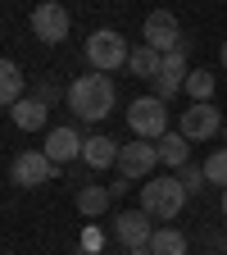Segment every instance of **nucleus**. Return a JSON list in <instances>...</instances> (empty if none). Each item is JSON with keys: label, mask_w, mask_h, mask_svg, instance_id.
Listing matches in <instances>:
<instances>
[{"label": "nucleus", "mask_w": 227, "mask_h": 255, "mask_svg": "<svg viewBox=\"0 0 227 255\" xmlns=\"http://www.w3.org/2000/svg\"><path fill=\"white\" fill-rule=\"evenodd\" d=\"M114 105H118V91H114V82H109V73H82V78H73L69 82V110L77 114V119H86V123H105L109 114H114Z\"/></svg>", "instance_id": "nucleus-1"}, {"label": "nucleus", "mask_w": 227, "mask_h": 255, "mask_svg": "<svg viewBox=\"0 0 227 255\" xmlns=\"http://www.w3.org/2000/svg\"><path fill=\"white\" fill-rule=\"evenodd\" d=\"M186 201H191V196H186V187H182L177 173L146 178V182H141V210H146L150 219H177Z\"/></svg>", "instance_id": "nucleus-2"}, {"label": "nucleus", "mask_w": 227, "mask_h": 255, "mask_svg": "<svg viewBox=\"0 0 227 255\" xmlns=\"http://www.w3.org/2000/svg\"><path fill=\"white\" fill-rule=\"evenodd\" d=\"M127 37L114 27H95L91 37H86V64L95 73H114V69H127Z\"/></svg>", "instance_id": "nucleus-3"}, {"label": "nucleus", "mask_w": 227, "mask_h": 255, "mask_svg": "<svg viewBox=\"0 0 227 255\" xmlns=\"http://www.w3.org/2000/svg\"><path fill=\"white\" fill-rule=\"evenodd\" d=\"M127 128H132V137L159 141L168 132V101H159V96H137V101L127 105Z\"/></svg>", "instance_id": "nucleus-4"}, {"label": "nucleus", "mask_w": 227, "mask_h": 255, "mask_svg": "<svg viewBox=\"0 0 227 255\" xmlns=\"http://www.w3.org/2000/svg\"><path fill=\"white\" fill-rule=\"evenodd\" d=\"M177 132L186 141H214V137H223V114L214 110V101H191L177 119Z\"/></svg>", "instance_id": "nucleus-5"}, {"label": "nucleus", "mask_w": 227, "mask_h": 255, "mask_svg": "<svg viewBox=\"0 0 227 255\" xmlns=\"http://www.w3.org/2000/svg\"><path fill=\"white\" fill-rule=\"evenodd\" d=\"M159 164V141H146V137H132L123 150H118V173L132 178V182H146Z\"/></svg>", "instance_id": "nucleus-6"}, {"label": "nucleus", "mask_w": 227, "mask_h": 255, "mask_svg": "<svg viewBox=\"0 0 227 255\" xmlns=\"http://www.w3.org/2000/svg\"><path fill=\"white\" fill-rule=\"evenodd\" d=\"M141 37H146V46H154L159 55H173V50L182 46V23H177L173 9H150Z\"/></svg>", "instance_id": "nucleus-7"}, {"label": "nucleus", "mask_w": 227, "mask_h": 255, "mask_svg": "<svg viewBox=\"0 0 227 255\" xmlns=\"http://www.w3.org/2000/svg\"><path fill=\"white\" fill-rule=\"evenodd\" d=\"M55 159L46 155V150H23V155H14V164H9V178L18 182V187H46L50 178H55Z\"/></svg>", "instance_id": "nucleus-8"}, {"label": "nucleus", "mask_w": 227, "mask_h": 255, "mask_svg": "<svg viewBox=\"0 0 227 255\" xmlns=\"http://www.w3.org/2000/svg\"><path fill=\"white\" fill-rule=\"evenodd\" d=\"M32 37L46 41V46H59L69 37V9L59 5V0H46V5L32 9Z\"/></svg>", "instance_id": "nucleus-9"}, {"label": "nucleus", "mask_w": 227, "mask_h": 255, "mask_svg": "<svg viewBox=\"0 0 227 255\" xmlns=\"http://www.w3.org/2000/svg\"><path fill=\"white\" fill-rule=\"evenodd\" d=\"M186 41L173 50V55H164V69H159V78H154V96L159 101H173L177 91H186V78H191V69H186Z\"/></svg>", "instance_id": "nucleus-10"}, {"label": "nucleus", "mask_w": 227, "mask_h": 255, "mask_svg": "<svg viewBox=\"0 0 227 255\" xmlns=\"http://www.w3.org/2000/svg\"><path fill=\"white\" fill-rule=\"evenodd\" d=\"M114 237H118L127 251L150 246V237H154V219H150L146 210H123V214L114 219Z\"/></svg>", "instance_id": "nucleus-11"}, {"label": "nucleus", "mask_w": 227, "mask_h": 255, "mask_svg": "<svg viewBox=\"0 0 227 255\" xmlns=\"http://www.w3.org/2000/svg\"><path fill=\"white\" fill-rule=\"evenodd\" d=\"M82 132H77V128H69V123H64V128H50V132H46V155L55 159V164H69V159H82Z\"/></svg>", "instance_id": "nucleus-12"}, {"label": "nucleus", "mask_w": 227, "mask_h": 255, "mask_svg": "<svg viewBox=\"0 0 227 255\" xmlns=\"http://www.w3.org/2000/svg\"><path fill=\"white\" fill-rule=\"evenodd\" d=\"M118 150H123V141L95 132V137L82 141V164H86V169H118Z\"/></svg>", "instance_id": "nucleus-13"}, {"label": "nucleus", "mask_w": 227, "mask_h": 255, "mask_svg": "<svg viewBox=\"0 0 227 255\" xmlns=\"http://www.w3.org/2000/svg\"><path fill=\"white\" fill-rule=\"evenodd\" d=\"M46 119H50V105H46V101H37V96H23L18 105H9V123H14V128H23V132H41Z\"/></svg>", "instance_id": "nucleus-14"}, {"label": "nucleus", "mask_w": 227, "mask_h": 255, "mask_svg": "<svg viewBox=\"0 0 227 255\" xmlns=\"http://www.w3.org/2000/svg\"><path fill=\"white\" fill-rule=\"evenodd\" d=\"M109 205H114V191L100 187V182H86L77 191V214L82 219H100V214H109Z\"/></svg>", "instance_id": "nucleus-15"}, {"label": "nucleus", "mask_w": 227, "mask_h": 255, "mask_svg": "<svg viewBox=\"0 0 227 255\" xmlns=\"http://www.w3.org/2000/svg\"><path fill=\"white\" fill-rule=\"evenodd\" d=\"M159 164H168V173L191 164V141H186L182 132H173V128H168L164 137H159Z\"/></svg>", "instance_id": "nucleus-16"}, {"label": "nucleus", "mask_w": 227, "mask_h": 255, "mask_svg": "<svg viewBox=\"0 0 227 255\" xmlns=\"http://www.w3.org/2000/svg\"><path fill=\"white\" fill-rule=\"evenodd\" d=\"M159 69H164V55H159L154 46H137L132 55H127V73H132V78H146V82H154L159 78Z\"/></svg>", "instance_id": "nucleus-17"}, {"label": "nucleus", "mask_w": 227, "mask_h": 255, "mask_svg": "<svg viewBox=\"0 0 227 255\" xmlns=\"http://www.w3.org/2000/svg\"><path fill=\"white\" fill-rule=\"evenodd\" d=\"M23 96H27V78H23V69L14 59H5L0 64V101H5V110H9V105L23 101Z\"/></svg>", "instance_id": "nucleus-18"}, {"label": "nucleus", "mask_w": 227, "mask_h": 255, "mask_svg": "<svg viewBox=\"0 0 227 255\" xmlns=\"http://www.w3.org/2000/svg\"><path fill=\"white\" fill-rule=\"evenodd\" d=\"M150 251H154V255H191V242H186V233H182V228L164 223V228H154Z\"/></svg>", "instance_id": "nucleus-19"}, {"label": "nucleus", "mask_w": 227, "mask_h": 255, "mask_svg": "<svg viewBox=\"0 0 227 255\" xmlns=\"http://www.w3.org/2000/svg\"><path fill=\"white\" fill-rule=\"evenodd\" d=\"M214 73L209 69H191V78H186V96L191 101H214Z\"/></svg>", "instance_id": "nucleus-20"}, {"label": "nucleus", "mask_w": 227, "mask_h": 255, "mask_svg": "<svg viewBox=\"0 0 227 255\" xmlns=\"http://www.w3.org/2000/svg\"><path fill=\"white\" fill-rule=\"evenodd\" d=\"M205 178H209V187H227V146L209 150V159H205Z\"/></svg>", "instance_id": "nucleus-21"}, {"label": "nucleus", "mask_w": 227, "mask_h": 255, "mask_svg": "<svg viewBox=\"0 0 227 255\" xmlns=\"http://www.w3.org/2000/svg\"><path fill=\"white\" fill-rule=\"evenodd\" d=\"M177 178H182V187H186V196H200V191L209 187L205 164H186V169H177Z\"/></svg>", "instance_id": "nucleus-22"}, {"label": "nucleus", "mask_w": 227, "mask_h": 255, "mask_svg": "<svg viewBox=\"0 0 227 255\" xmlns=\"http://www.w3.org/2000/svg\"><path fill=\"white\" fill-rule=\"evenodd\" d=\"M32 96H37V101H46V105H59V96H64V91H59V87H50V82H41Z\"/></svg>", "instance_id": "nucleus-23"}, {"label": "nucleus", "mask_w": 227, "mask_h": 255, "mask_svg": "<svg viewBox=\"0 0 227 255\" xmlns=\"http://www.w3.org/2000/svg\"><path fill=\"white\" fill-rule=\"evenodd\" d=\"M109 191H114V196H127V191H132V178L118 173V182H109Z\"/></svg>", "instance_id": "nucleus-24"}, {"label": "nucleus", "mask_w": 227, "mask_h": 255, "mask_svg": "<svg viewBox=\"0 0 227 255\" xmlns=\"http://www.w3.org/2000/svg\"><path fill=\"white\" fill-rule=\"evenodd\" d=\"M127 255H154V251L150 246H137V251H127Z\"/></svg>", "instance_id": "nucleus-25"}, {"label": "nucleus", "mask_w": 227, "mask_h": 255, "mask_svg": "<svg viewBox=\"0 0 227 255\" xmlns=\"http://www.w3.org/2000/svg\"><path fill=\"white\" fill-rule=\"evenodd\" d=\"M218 59H223V69H227V41H223V50H218Z\"/></svg>", "instance_id": "nucleus-26"}, {"label": "nucleus", "mask_w": 227, "mask_h": 255, "mask_svg": "<svg viewBox=\"0 0 227 255\" xmlns=\"http://www.w3.org/2000/svg\"><path fill=\"white\" fill-rule=\"evenodd\" d=\"M223 214H227V187H223Z\"/></svg>", "instance_id": "nucleus-27"}, {"label": "nucleus", "mask_w": 227, "mask_h": 255, "mask_svg": "<svg viewBox=\"0 0 227 255\" xmlns=\"http://www.w3.org/2000/svg\"><path fill=\"white\" fill-rule=\"evenodd\" d=\"M223 141H227V123H223Z\"/></svg>", "instance_id": "nucleus-28"}, {"label": "nucleus", "mask_w": 227, "mask_h": 255, "mask_svg": "<svg viewBox=\"0 0 227 255\" xmlns=\"http://www.w3.org/2000/svg\"><path fill=\"white\" fill-rule=\"evenodd\" d=\"M37 5H46V0H37Z\"/></svg>", "instance_id": "nucleus-29"}]
</instances>
